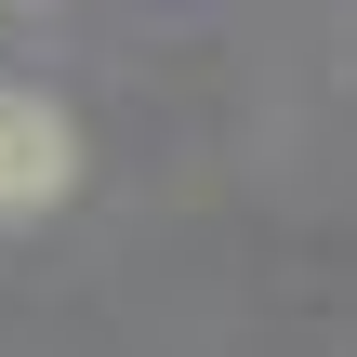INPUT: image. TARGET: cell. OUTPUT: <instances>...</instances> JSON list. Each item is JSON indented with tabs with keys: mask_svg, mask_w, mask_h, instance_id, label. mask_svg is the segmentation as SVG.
Wrapping results in <instances>:
<instances>
[{
	"mask_svg": "<svg viewBox=\"0 0 357 357\" xmlns=\"http://www.w3.org/2000/svg\"><path fill=\"white\" fill-rule=\"evenodd\" d=\"M79 185V119L53 106V93H0V212L26 225V212H53Z\"/></svg>",
	"mask_w": 357,
	"mask_h": 357,
	"instance_id": "1",
	"label": "cell"
}]
</instances>
